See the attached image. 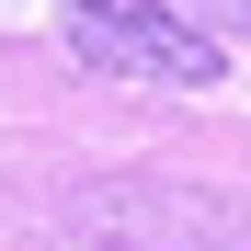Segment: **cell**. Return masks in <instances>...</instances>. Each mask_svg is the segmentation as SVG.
I'll return each instance as SVG.
<instances>
[{"instance_id": "obj_1", "label": "cell", "mask_w": 251, "mask_h": 251, "mask_svg": "<svg viewBox=\"0 0 251 251\" xmlns=\"http://www.w3.org/2000/svg\"><path fill=\"white\" fill-rule=\"evenodd\" d=\"M57 23H69V57L80 69L149 80V92H217L228 80L217 23H194L183 0H57Z\"/></svg>"}, {"instance_id": "obj_2", "label": "cell", "mask_w": 251, "mask_h": 251, "mask_svg": "<svg viewBox=\"0 0 251 251\" xmlns=\"http://www.w3.org/2000/svg\"><path fill=\"white\" fill-rule=\"evenodd\" d=\"M205 12H217V23H240V34H251V0H205Z\"/></svg>"}]
</instances>
